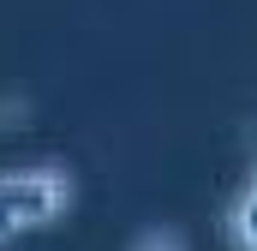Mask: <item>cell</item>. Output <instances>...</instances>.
<instances>
[{"instance_id": "7a4b0ae2", "label": "cell", "mask_w": 257, "mask_h": 251, "mask_svg": "<svg viewBox=\"0 0 257 251\" xmlns=\"http://www.w3.org/2000/svg\"><path fill=\"white\" fill-rule=\"evenodd\" d=\"M221 245L227 251H257V156L239 168V180L221 203Z\"/></svg>"}, {"instance_id": "6da1fadb", "label": "cell", "mask_w": 257, "mask_h": 251, "mask_svg": "<svg viewBox=\"0 0 257 251\" xmlns=\"http://www.w3.org/2000/svg\"><path fill=\"white\" fill-rule=\"evenodd\" d=\"M72 209V168L42 162V168H0V245L48 233Z\"/></svg>"}]
</instances>
